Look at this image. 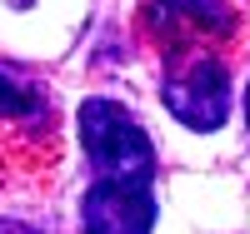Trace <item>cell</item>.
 <instances>
[{"mask_svg":"<svg viewBox=\"0 0 250 234\" xmlns=\"http://www.w3.org/2000/svg\"><path fill=\"white\" fill-rule=\"evenodd\" d=\"M80 144H85V155H90L100 180L150 184V175H155L150 140H145V130L115 100H85L80 105Z\"/></svg>","mask_w":250,"mask_h":234,"instance_id":"obj_1","label":"cell"},{"mask_svg":"<svg viewBox=\"0 0 250 234\" xmlns=\"http://www.w3.org/2000/svg\"><path fill=\"white\" fill-rule=\"evenodd\" d=\"M165 110L190 130H220L230 115V75L220 60H195L180 80L165 85Z\"/></svg>","mask_w":250,"mask_h":234,"instance_id":"obj_2","label":"cell"},{"mask_svg":"<svg viewBox=\"0 0 250 234\" xmlns=\"http://www.w3.org/2000/svg\"><path fill=\"white\" fill-rule=\"evenodd\" d=\"M80 219H85V234H150L155 229L150 184L95 180L80 199Z\"/></svg>","mask_w":250,"mask_h":234,"instance_id":"obj_3","label":"cell"},{"mask_svg":"<svg viewBox=\"0 0 250 234\" xmlns=\"http://www.w3.org/2000/svg\"><path fill=\"white\" fill-rule=\"evenodd\" d=\"M145 20H150L155 30H160V25H170V35H175L180 25L215 30V35H225V30H230V10H225L220 0H150Z\"/></svg>","mask_w":250,"mask_h":234,"instance_id":"obj_4","label":"cell"},{"mask_svg":"<svg viewBox=\"0 0 250 234\" xmlns=\"http://www.w3.org/2000/svg\"><path fill=\"white\" fill-rule=\"evenodd\" d=\"M0 115H10V120H30V115H40L35 90H25V85H15V80L0 75Z\"/></svg>","mask_w":250,"mask_h":234,"instance_id":"obj_5","label":"cell"},{"mask_svg":"<svg viewBox=\"0 0 250 234\" xmlns=\"http://www.w3.org/2000/svg\"><path fill=\"white\" fill-rule=\"evenodd\" d=\"M0 234H30V229H20V224H0Z\"/></svg>","mask_w":250,"mask_h":234,"instance_id":"obj_6","label":"cell"},{"mask_svg":"<svg viewBox=\"0 0 250 234\" xmlns=\"http://www.w3.org/2000/svg\"><path fill=\"white\" fill-rule=\"evenodd\" d=\"M245 120H250V95H245Z\"/></svg>","mask_w":250,"mask_h":234,"instance_id":"obj_7","label":"cell"}]
</instances>
